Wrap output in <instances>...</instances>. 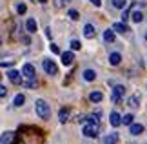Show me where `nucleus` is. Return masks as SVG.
Listing matches in <instances>:
<instances>
[{"mask_svg":"<svg viewBox=\"0 0 147 144\" xmlns=\"http://www.w3.org/2000/svg\"><path fill=\"white\" fill-rule=\"evenodd\" d=\"M5 95H7V88H5V86H0V97L5 99Z\"/></svg>","mask_w":147,"mask_h":144,"instance_id":"7c9ffc66","label":"nucleus"},{"mask_svg":"<svg viewBox=\"0 0 147 144\" xmlns=\"http://www.w3.org/2000/svg\"><path fill=\"white\" fill-rule=\"evenodd\" d=\"M22 75H24V78H35V66L33 64H24V68H22Z\"/></svg>","mask_w":147,"mask_h":144,"instance_id":"20e7f679","label":"nucleus"},{"mask_svg":"<svg viewBox=\"0 0 147 144\" xmlns=\"http://www.w3.org/2000/svg\"><path fill=\"white\" fill-rule=\"evenodd\" d=\"M118 142V133H109L105 137V144H116Z\"/></svg>","mask_w":147,"mask_h":144,"instance_id":"4be33fe9","label":"nucleus"},{"mask_svg":"<svg viewBox=\"0 0 147 144\" xmlns=\"http://www.w3.org/2000/svg\"><path fill=\"white\" fill-rule=\"evenodd\" d=\"M120 60H122L120 53H111L109 55V64L111 66H118V64H120Z\"/></svg>","mask_w":147,"mask_h":144,"instance_id":"2eb2a0df","label":"nucleus"},{"mask_svg":"<svg viewBox=\"0 0 147 144\" xmlns=\"http://www.w3.org/2000/svg\"><path fill=\"white\" fill-rule=\"evenodd\" d=\"M44 71L47 75H56L58 73V68H56V64L53 60H44Z\"/></svg>","mask_w":147,"mask_h":144,"instance_id":"39448f33","label":"nucleus"},{"mask_svg":"<svg viewBox=\"0 0 147 144\" xmlns=\"http://www.w3.org/2000/svg\"><path fill=\"white\" fill-rule=\"evenodd\" d=\"M38 2H40V4H46V2H47V0H38Z\"/></svg>","mask_w":147,"mask_h":144,"instance_id":"f704fd0d","label":"nucleus"},{"mask_svg":"<svg viewBox=\"0 0 147 144\" xmlns=\"http://www.w3.org/2000/svg\"><path fill=\"white\" fill-rule=\"evenodd\" d=\"M123 93H125V88H123V86H115V88H113V95H111V100L115 102H120V99L123 97Z\"/></svg>","mask_w":147,"mask_h":144,"instance_id":"7ed1b4c3","label":"nucleus"},{"mask_svg":"<svg viewBox=\"0 0 147 144\" xmlns=\"http://www.w3.org/2000/svg\"><path fill=\"white\" fill-rule=\"evenodd\" d=\"M80 48H82V44L78 42V40H71V49H73V51H78Z\"/></svg>","mask_w":147,"mask_h":144,"instance_id":"cd10ccee","label":"nucleus"},{"mask_svg":"<svg viewBox=\"0 0 147 144\" xmlns=\"http://www.w3.org/2000/svg\"><path fill=\"white\" fill-rule=\"evenodd\" d=\"M67 15H69L71 20H78V18H80V13H78L76 9H69V13H67Z\"/></svg>","mask_w":147,"mask_h":144,"instance_id":"a878e982","label":"nucleus"},{"mask_svg":"<svg viewBox=\"0 0 147 144\" xmlns=\"http://www.w3.org/2000/svg\"><path fill=\"white\" fill-rule=\"evenodd\" d=\"M133 119H134L133 115H131V113H127V115H123V117H122V122H123V124H127V126H131V124H134V122H133Z\"/></svg>","mask_w":147,"mask_h":144,"instance_id":"b1692460","label":"nucleus"},{"mask_svg":"<svg viewBox=\"0 0 147 144\" xmlns=\"http://www.w3.org/2000/svg\"><path fill=\"white\" fill-rule=\"evenodd\" d=\"M98 117L100 113L96 115H91V117H87L86 120H84V135L89 137V139H96L98 133H100V122H98Z\"/></svg>","mask_w":147,"mask_h":144,"instance_id":"f257e3e1","label":"nucleus"},{"mask_svg":"<svg viewBox=\"0 0 147 144\" xmlns=\"http://www.w3.org/2000/svg\"><path fill=\"white\" fill-rule=\"evenodd\" d=\"M24 102H26V97L22 95V93H18V95L15 97V102H13V104H15L16 108H20V106H24Z\"/></svg>","mask_w":147,"mask_h":144,"instance_id":"412c9836","label":"nucleus"},{"mask_svg":"<svg viewBox=\"0 0 147 144\" xmlns=\"http://www.w3.org/2000/svg\"><path fill=\"white\" fill-rule=\"evenodd\" d=\"M113 29H115L116 33H122L123 35V33L129 31V27L125 26V22H115V24H113Z\"/></svg>","mask_w":147,"mask_h":144,"instance_id":"1a4fd4ad","label":"nucleus"},{"mask_svg":"<svg viewBox=\"0 0 147 144\" xmlns=\"http://www.w3.org/2000/svg\"><path fill=\"white\" fill-rule=\"evenodd\" d=\"M7 77H9V80H11L13 84H22V82H24V80L20 78V73H18V71H15V70H13V71H9V73H7Z\"/></svg>","mask_w":147,"mask_h":144,"instance_id":"9d476101","label":"nucleus"},{"mask_svg":"<svg viewBox=\"0 0 147 144\" xmlns=\"http://www.w3.org/2000/svg\"><path fill=\"white\" fill-rule=\"evenodd\" d=\"M131 18H133V22H136V24H138V22H142L144 20V15H142V11H136V9H134L133 11V13H131Z\"/></svg>","mask_w":147,"mask_h":144,"instance_id":"6ab92c4d","label":"nucleus"},{"mask_svg":"<svg viewBox=\"0 0 147 144\" xmlns=\"http://www.w3.org/2000/svg\"><path fill=\"white\" fill-rule=\"evenodd\" d=\"M67 119H69V109H67V108H62L60 113H58V120L64 124V122H67Z\"/></svg>","mask_w":147,"mask_h":144,"instance_id":"4468645a","label":"nucleus"},{"mask_svg":"<svg viewBox=\"0 0 147 144\" xmlns=\"http://www.w3.org/2000/svg\"><path fill=\"white\" fill-rule=\"evenodd\" d=\"M49 49L53 51V53H60V49H58V46H56V44H51V46H49Z\"/></svg>","mask_w":147,"mask_h":144,"instance_id":"2f4dec72","label":"nucleus"},{"mask_svg":"<svg viewBox=\"0 0 147 144\" xmlns=\"http://www.w3.org/2000/svg\"><path fill=\"white\" fill-rule=\"evenodd\" d=\"M65 4H67V0H55V5H56V8H64Z\"/></svg>","mask_w":147,"mask_h":144,"instance_id":"c756f323","label":"nucleus"},{"mask_svg":"<svg viewBox=\"0 0 147 144\" xmlns=\"http://www.w3.org/2000/svg\"><path fill=\"white\" fill-rule=\"evenodd\" d=\"M26 27H27V31H29V33H36V20L35 18H29V20H27L26 22Z\"/></svg>","mask_w":147,"mask_h":144,"instance_id":"dca6fc26","label":"nucleus"},{"mask_svg":"<svg viewBox=\"0 0 147 144\" xmlns=\"http://www.w3.org/2000/svg\"><path fill=\"white\" fill-rule=\"evenodd\" d=\"M131 13H133V11H131V9H123V13H122V20H123V22H125L127 18H131Z\"/></svg>","mask_w":147,"mask_h":144,"instance_id":"c85d7f7f","label":"nucleus"},{"mask_svg":"<svg viewBox=\"0 0 147 144\" xmlns=\"http://www.w3.org/2000/svg\"><path fill=\"white\" fill-rule=\"evenodd\" d=\"M84 78H86L87 82H91V80L96 78V71H93V70H86V71H84Z\"/></svg>","mask_w":147,"mask_h":144,"instance_id":"aec40b11","label":"nucleus"},{"mask_svg":"<svg viewBox=\"0 0 147 144\" xmlns=\"http://www.w3.org/2000/svg\"><path fill=\"white\" fill-rule=\"evenodd\" d=\"M73 60H75V53L73 51H64L62 53V64L64 66H71Z\"/></svg>","mask_w":147,"mask_h":144,"instance_id":"423d86ee","label":"nucleus"},{"mask_svg":"<svg viewBox=\"0 0 147 144\" xmlns=\"http://www.w3.org/2000/svg\"><path fill=\"white\" fill-rule=\"evenodd\" d=\"M115 29H113V27H111V29H107L105 33H104V40H105V42H115Z\"/></svg>","mask_w":147,"mask_h":144,"instance_id":"f3484780","label":"nucleus"},{"mask_svg":"<svg viewBox=\"0 0 147 144\" xmlns=\"http://www.w3.org/2000/svg\"><path fill=\"white\" fill-rule=\"evenodd\" d=\"M102 99H104V95H102L100 91H91V93H89V100L91 102H100Z\"/></svg>","mask_w":147,"mask_h":144,"instance_id":"a211bd4d","label":"nucleus"},{"mask_svg":"<svg viewBox=\"0 0 147 144\" xmlns=\"http://www.w3.org/2000/svg\"><path fill=\"white\" fill-rule=\"evenodd\" d=\"M113 2V5L115 8H118V9H125L127 8V0H111Z\"/></svg>","mask_w":147,"mask_h":144,"instance_id":"5701e85b","label":"nucleus"},{"mask_svg":"<svg viewBox=\"0 0 147 144\" xmlns=\"http://www.w3.org/2000/svg\"><path fill=\"white\" fill-rule=\"evenodd\" d=\"M35 109H36V115L42 120H47L51 117V108H49V104L44 99H36L35 100Z\"/></svg>","mask_w":147,"mask_h":144,"instance_id":"f03ea898","label":"nucleus"},{"mask_svg":"<svg viewBox=\"0 0 147 144\" xmlns=\"http://www.w3.org/2000/svg\"><path fill=\"white\" fill-rule=\"evenodd\" d=\"M109 122H111V126H115V128H118V126L122 124V117L118 115L116 111H113L111 115H109Z\"/></svg>","mask_w":147,"mask_h":144,"instance_id":"6e6552de","label":"nucleus"},{"mask_svg":"<svg viewBox=\"0 0 147 144\" xmlns=\"http://www.w3.org/2000/svg\"><path fill=\"white\" fill-rule=\"evenodd\" d=\"M11 64H13V60H2V68H7Z\"/></svg>","mask_w":147,"mask_h":144,"instance_id":"473e14b6","label":"nucleus"},{"mask_svg":"<svg viewBox=\"0 0 147 144\" xmlns=\"http://www.w3.org/2000/svg\"><path fill=\"white\" fill-rule=\"evenodd\" d=\"M138 104H140V95H131L129 97V100H127L129 108H138Z\"/></svg>","mask_w":147,"mask_h":144,"instance_id":"ddd939ff","label":"nucleus"},{"mask_svg":"<svg viewBox=\"0 0 147 144\" xmlns=\"http://www.w3.org/2000/svg\"><path fill=\"white\" fill-rule=\"evenodd\" d=\"M22 86H26V88H35V86H36V80L35 78H27L26 82H22Z\"/></svg>","mask_w":147,"mask_h":144,"instance_id":"bb28decb","label":"nucleus"},{"mask_svg":"<svg viewBox=\"0 0 147 144\" xmlns=\"http://www.w3.org/2000/svg\"><path fill=\"white\" fill-rule=\"evenodd\" d=\"M94 35H96V31H94L93 24H86V26H84V37H86V38H94Z\"/></svg>","mask_w":147,"mask_h":144,"instance_id":"0eeeda50","label":"nucleus"},{"mask_svg":"<svg viewBox=\"0 0 147 144\" xmlns=\"http://www.w3.org/2000/svg\"><path fill=\"white\" fill-rule=\"evenodd\" d=\"M16 11H18V15H24L26 11H27V5L24 2H20V4H16Z\"/></svg>","mask_w":147,"mask_h":144,"instance_id":"393cba45","label":"nucleus"},{"mask_svg":"<svg viewBox=\"0 0 147 144\" xmlns=\"http://www.w3.org/2000/svg\"><path fill=\"white\" fill-rule=\"evenodd\" d=\"M13 137H15V133H13V131H5V133H2V139H0V144H13Z\"/></svg>","mask_w":147,"mask_h":144,"instance_id":"9b49d317","label":"nucleus"},{"mask_svg":"<svg viewBox=\"0 0 147 144\" xmlns=\"http://www.w3.org/2000/svg\"><path fill=\"white\" fill-rule=\"evenodd\" d=\"M89 2H91V4H94V5H96V8H98V5L102 4V0H89Z\"/></svg>","mask_w":147,"mask_h":144,"instance_id":"72a5a7b5","label":"nucleus"},{"mask_svg":"<svg viewBox=\"0 0 147 144\" xmlns=\"http://www.w3.org/2000/svg\"><path fill=\"white\" fill-rule=\"evenodd\" d=\"M129 133H131V135H140V133H144V126H142V124H131Z\"/></svg>","mask_w":147,"mask_h":144,"instance_id":"f8f14e48","label":"nucleus"}]
</instances>
